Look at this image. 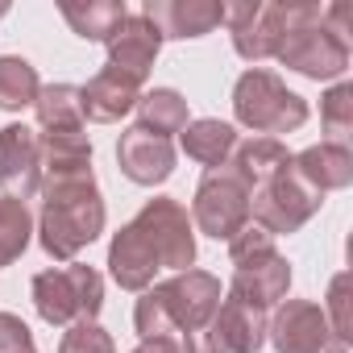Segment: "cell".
<instances>
[{"instance_id": "cell-29", "label": "cell", "mask_w": 353, "mask_h": 353, "mask_svg": "<svg viewBox=\"0 0 353 353\" xmlns=\"http://www.w3.org/2000/svg\"><path fill=\"white\" fill-rule=\"evenodd\" d=\"M0 353H34V332L13 312H0Z\"/></svg>"}, {"instance_id": "cell-30", "label": "cell", "mask_w": 353, "mask_h": 353, "mask_svg": "<svg viewBox=\"0 0 353 353\" xmlns=\"http://www.w3.org/2000/svg\"><path fill=\"white\" fill-rule=\"evenodd\" d=\"M133 353H183V345L174 336H154V341H141Z\"/></svg>"}, {"instance_id": "cell-12", "label": "cell", "mask_w": 353, "mask_h": 353, "mask_svg": "<svg viewBox=\"0 0 353 353\" xmlns=\"http://www.w3.org/2000/svg\"><path fill=\"white\" fill-rule=\"evenodd\" d=\"M225 26L233 34V50L245 63H262L274 59L283 46V30H287V5H225Z\"/></svg>"}, {"instance_id": "cell-13", "label": "cell", "mask_w": 353, "mask_h": 353, "mask_svg": "<svg viewBox=\"0 0 353 353\" xmlns=\"http://www.w3.org/2000/svg\"><path fill=\"white\" fill-rule=\"evenodd\" d=\"M0 188L13 200H30L42 192V141L30 125L0 129Z\"/></svg>"}, {"instance_id": "cell-31", "label": "cell", "mask_w": 353, "mask_h": 353, "mask_svg": "<svg viewBox=\"0 0 353 353\" xmlns=\"http://www.w3.org/2000/svg\"><path fill=\"white\" fill-rule=\"evenodd\" d=\"M5 13H9V5H5V0H0V21H5Z\"/></svg>"}, {"instance_id": "cell-2", "label": "cell", "mask_w": 353, "mask_h": 353, "mask_svg": "<svg viewBox=\"0 0 353 353\" xmlns=\"http://www.w3.org/2000/svg\"><path fill=\"white\" fill-rule=\"evenodd\" d=\"M104 233V200L92 170L71 174H46L42 183V216H38V241L54 262H75L79 250H88Z\"/></svg>"}, {"instance_id": "cell-11", "label": "cell", "mask_w": 353, "mask_h": 353, "mask_svg": "<svg viewBox=\"0 0 353 353\" xmlns=\"http://www.w3.org/2000/svg\"><path fill=\"white\" fill-rule=\"evenodd\" d=\"M266 336L279 353H345L349 345L332 332L328 316L312 299H283L274 320L266 324Z\"/></svg>"}, {"instance_id": "cell-21", "label": "cell", "mask_w": 353, "mask_h": 353, "mask_svg": "<svg viewBox=\"0 0 353 353\" xmlns=\"http://www.w3.org/2000/svg\"><path fill=\"white\" fill-rule=\"evenodd\" d=\"M192 125L188 117V100L174 92V88H154L137 100V129H150L158 137H170V133H183Z\"/></svg>"}, {"instance_id": "cell-4", "label": "cell", "mask_w": 353, "mask_h": 353, "mask_svg": "<svg viewBox=\"0 0 353 353\" xmlns=\"http://www.w3.org/2000/svg\"><path fill=\"white\" fill-rule=\"evenodd\" d=\"M221 307V279L208 270H183L158 287H145V295L133 307V328L141 341L154 336H174V341H192L200 328Z\"/></svg>"}, {"instance_id": "cell-27", "label": "cell", "mask_w": 353, "mask_h": 353, "mask_svg": "<svg viewBox=\"0 0 353 353\" xmlns=\"http://www.w3.org/2000/svg\"><path fill=\"white\" fill-rule=\"evenodd\" d=\"M59 353H117V345H112V336L96 320H79V324H71L63 332Z\"/></svg>"}, {"instance_id": "cell-5", "label": "cell", "mask_w": 353, "mask_h": 353, "mask_svg": "<svg viewBox=\"0 0 353 353\" xmlns=\"http://www.w3.org/2000/svg\"><path fill=\"white\" fill-rule=\"evenodd\" d=\"M229 262H233V287L229 295L254 303V307H274L287 299L291 287V262L274 250V237L258 225H245L229 241Z\"/></svg>"}, {"instance_id": "cell-1", "label": "cell", "mask_w": 353, "mask_h": 353, "mask_svg": "<svg viewBox=\"0 0 353 353\" xmlns=\"http://www.w3.org/2000/svg\"><path fill=\"white\" fill-rule=\"evenodd\" d=\"M196 262V233L192 216L179 200L154 196L141 204V212L112 237L108 245V270L117 287L145 291L158 270H192Z\"/></svg>"}, {"instance_id": "cell-16", "label": "cell", "mask_w": 353, "mask_h": 353, "mask_svg": "<svg viewBox=\"0 0 353 353\" xmlns=\"http://www.w3.org/2000/svg\"><path fill=\"white\" fill-rule=\"evenodd\" d=\"M141 17L158 30V38H204L225 21V5H212V0H145Z\"/></svg>"}, {"instance_id": "cell-25", "label": "cell", "mask_w": 353, "mask_h": 353, "mask_svg": "<svg viewBox=\"0 0 353 353\" xmlns=\"http://www.w3.org/2000/svg\"><path fill=\"white\" fill-rule=\"evenodd\" d=\"M30 237H34V216H30V208H26L21 200H13V196H0V270L13 266V262L26 254Z\"/></svg>"}, {"instance_id": "cell-19", "label": "cell", "mask_w": 353, "mask_h": 353, "mask_svg": "<svg viewBox=\"0 0 353 353\" xmlns=\"http://www.w3.org/2000/svg\"><path fill=\"white\" fill-rule=\"evenodd\" d=\"M229 166L241 174V179L250 183V192L258 183H266L270 174L287 170L291 166V150L274 137H250V141H237V150L229 154Z\"/></svg>"}, {"instance_id": "cell-28", "label": "cell", "mask_w": 353, "mask_h": 353, "mask_svg": "<svg viewBox=\"0 0 353 353\" xmlns=\"http://www.w3.org/2000/svg\"><path fill=\"white\" fill-rule=\"evenodd\" d=\"M345 291H349V274L341 270V274L328 283V307H324V316H332V332L349 345L353 332H349V295H345Z\"/></svg>"}, {"instance_id": "cell-22", "label": "cell", "mask_w": 353, "mask_h": 353, "mask_svg": "<svg viewBox=\"0 0 353 353\" xmlns=\"http://www.w3.org/2000/svg\"><path fill=\"white\" fill-rule=\"evenodd\" d=\"M38 129L42 133H71L83 129V108H79V88L75 83H50L34 100Z\"/></svg>"}, {"instance_id": "cell-7", "label": "cell", "mask_w": 353, "mask_h": 353, "mask_svg": "<svg viewBox=\"0 0 353 353\" xmlns=\"http://www.w3.org/2000/svg\"><path fill=\"white\" fill-rule=\"evenodd\" d=\"M233 112L254 133H295L307 121V100L295 96L274 71L250 67L233 88Z\"/></svg>"}, {"instance_id": "cell-3", "label": "cell", "mask_w": 353, "mask_h": 353, "mask_svg": "<svg viewBox=\"0 0 353 353\" xmlns=\"http://www.w3.org/2000/svg\"><path fill=\"white\" fill-rule=\"evenodd\" d=\"M349 17L345 0L332 5H287V30L279 46V63L307 79H336L349 71Z\"/></svg>"}, {"instance_id": "cell-6", "label": "cell", "mask_w": 353, "mask_h": 353, "mask_svg": "<svg viewBox=\"0 0 353 353\" xmlns=\"http://www.w3.org/2000/svg\"><path fill=\"white\" fill-rule=\"evenodd\" d=\"M34 307L46 324L54 328H71L79 320H96L104 307V279L96 266L83 262H67L54 270H38L34 274Z\"/></svg>"}, {"instance_id": "cell-10", "label": "cell", "mask_w": 353, "mask_h": 353, "mask_svg": "<svg viewBox=\"0 0 353 353\" xmlns=\"http://www.w3.org/2000/svg\"><path fill=\"white\" fill-rule=\"evenodd\" d=\"M266 312L229 295L221 299L208 328H200L192 341H183V353H258L266 345Z\"/></svg>"}, {"instance_id": "cell-18", "label": "cell", "mask_w": 353, "mask_h": 353, "mask_svg": "<svg viewBox=\"0 0 353 353\" xmlns=\"http://www.w3.org/2000/svg\"><path fill=\"white\" fill-rule=\"evenodd\" d=\"M291 170L320 196L345 192L353 183V154H349V145L320 141V145H307L303 154H291Z\"/></svg>"}, {"instance_id": "cell-26", "label": "cell", "mask_w": 353, "mask_h": 353, "mask_svg": "<svg viewBox=\"0 0 353 353\" xmlns=\"http://www.w3.org/2000/svg\"><path fill=\"white\" fill-rule=\"evenodd\" d=\"M320 125L328 133L332 145H345L353 133V83H336L332 92H324L320 100Z\"/></svg>"}, {"instance_id": "cell-9", "label": "cell", "mask_w": 353, "mask_h": 353, "mask_svg": "<svg viewBox=\"0 0 353 353\" xmlns=\"http://www.w3.org/2000/svg\"><path fill=\"white\" fill-rule=\"evenodd\" d=\"M320 208H324V196L312 192L291 166L279 170V174H270L266 183H258L250 192V225L266 229L270 237H283V233L303 229Z\"/></svg>"}, {"instance_id": "cell-20", "label": "cell", "mask_w": 353, "mask_h": 353, "mask_svg": "<svg viewBox=\"0 0 353 353\" xmlns=\"http://www.w3.org/2000/svg\"><path fill=\"white\" fill-rule=\"evenodd\" d=\"M237 141H241L237 129L229 121H216V117H200V121H192L183 129V154L196 158V162H204L208 170L212 166H225L229 154L237 150Z\"/></svg>"}, {"instance_id": "cell-24", "label": "cell", "mask_w": 353, "mask_h": 353, "mask_svg": "<svg viewBox=\"0 0 353 353\" xmlns=\"http://www.w3.org/2000/svg\"><path fill=\"white\" fill-rule=\"evenodd\" d=\"M42 92V79L34 71L30 59L21 54H0V108L5 112H21L38 100Z\"/></svg>"}, {"instance_id": "cell-15", "label": "cell", "mask_w": 353, "mask_h": 353, "mask_svg": "<svg viewBox=\"0 0 353 353\" xmlns=\"http://www.w3.org/2000/svg\"><path fill=\"white\" fill-rule=\"evenodd\" d=\"M104 46H108V63H104V67H112V71H121V75L145 83V79H150V67H154V59H158L162 38H158V30H154L141 13H129V17L108 34Z\"/></svg>"}, {"instance_id": "cell-14", "label": "cell", "mask_w": 353, "mask_h": 353, "mask_svg": "<svg viewBox=\"0 0 353 353\" xmlns=\"http://www.w3.org/2000/svg\"><path fill=\"white\" fill-rule=\"evenodd\" d=\"M117 162H121L125 179L154 188V183H166L174 174V145H170V137H158V133L133 125L117 141Z\"/></svg>"}, {"instance_id": "cell-17", "label": "cell", "mask_w": 353, "mask_h": 353, "mask_svg": "<svg viewBox=\"0 0 353 353\" xmlns=\"http://www.w3.org/2000/svg\"><path fill=\"white\" fill-rule=\"evenodd\" d=\"M141 100V83L104 67L96 79H88L79 88V108H83V121H96V125H112L121 117H129Z\"/></svg>"}, {"instance_id": "cell-8", "label": "cell", "mask_w": 353, "mask_h": 353, "mask_svg": "<svg viewBox=\"0 0 353 353\" xmlns=\"http://www.w3.org/2000/svg\"><path fill=\"white\" fill-rule=\"evenodd\" d=\"M192 221L200 233H208L216 241H233L250 225V183L229 162L204 170L196 200H192Z\"/></svg>"}, {"instance_id": "cell-23", "label": "cell", "mask_w": 353, "mask_h": 353, "mask_svg": "<svg viewBox=\"0 0 353 353\" xmlns=\"http://www.w3.org/2000/svg\"><path fill=\"white\" fill-rule=\"evenodd\" d=\"M129 17L125 0H88V5H63V21L83 42H108V34Z\"/></svg>"}]
</instances>
